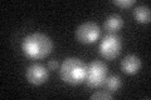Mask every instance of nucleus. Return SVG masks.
Returning a JSON list of instances; mask_svg holds the SVG:
<instances>
[{
  "mask_svg": "<svg viewBox=\"0 0 151 100\" xmlns=\"http://www.w3.org/2000/svg\"><path fill=\"white\" fill-rule=\"evenodd\" d=\"M22 49L30 58L43 59L53 50V41L43 33H32L23 39Z\"/></svg>",
  "mask_w": 151,
  "mask_h": 100,
  "instance_id": "1",
  "label": "nucleus"
},
{
  "mask_svg": "<svg viewBox=\"0 0 151 100\" xmlns=\"http://www.w3.org/2000/svg\"><path fill=\"white\" fill-rule=\"evenodd\" d=\"M87 65L78 58H67L60 65V78L70 85L81 84L86 79Z\"/></svg>",
  "mask_w": 151,
  "mask_h": 100,
  "instance_id": "2",
  "label": "nucleus"
},
{
  "mask_svg": "<svg viewBox=\"0 0 151 100\" xmlns=\"http://www.w3.org/2000/svg\"><path fill=\"white\" fill-rule=\"evenodd\" d=\"M108 69L105 63L100 60H93L87 65L86 70V84L89 88H101L107 78Z\"/></svg>",
  "mask_w": 151,
  "mask_h": 100,
  "instance_id": "3",
  "label": "nucleus"
},
{
  "mask_svg": "<svg viewBox=\"0 0 151 100\" xmlns=\"http://www.w3.org/2000/svg\"><path fill=\"white\" fill-rule=\"evenodd\" d=\"M122 49L121 38L117 34H108L100 43V53L106 59H115L119 56Z\"/></svg>",
  "mask_w": 151,
  "mask_h": 100,
  "instance_id": "4",
  "label": "nucleus"
},
{
  "mask_svg": "<svg viewBox=\"0 0 151 100\" xmlns=\"http://www.w3.org/2000/svg\"><path fill=\"white\" fill-rule=\"evenodd\" d=\"M100 26L93 21H86L81 24L76 30V38L82 44H92L100 38Z\"/></svg>",
  "mask_w": 151,
  "mask_h": 100,
  "instance_id": "5",
  "label": "nucleus"
},
{
  "mask_svg": "<svg viewBox=\"0 0 151 100\" xmlns=\"http://www.w3.org/2000/svg\"><path fill=\"white\" fill-rule=\"evenodd\" d=\"M49 73L42 64H32L27 69V79L33 85H40L48 80Z\"/></svg>",
  "mask_w": 151,
  "mask_h": 100,
  "instance_id": "6",
  "label": "nucleus"
},
{
  "mask_svg": "<svg viewBox=\"0 0 151 100\" xmlns=\"http://www.w3.org/2000/svg\"><path fill=\"white\" fill-rule=\"evenodd\" d=\"M121 69L127 74H136L141 69V60L137 55L129 54L121 61Z\"/></svg>",
  "mask_w": 151,
  "mask_h": 100,
  "instance_id": "7",
  "label": "nucleus"
},
{
  "mask_svg": "<svg viewBox=\"0 0 151 100\" xmlns=\"http://www.w3.org/2000/svg\"><path fill=\"white\" fill-rule=\"evenodd\" d=\"M105 29L110 33V34H115L116 31H119L122 26H124V20L120 15L117 14H112L105 20Z\"/></svg>",
  "mask_w": 151,
  "mask_h": 100,
  "instance_id": "8",
  "label": "nucleus"
},
{
  "mask_svg": "<svg viewBox=\"0 0 151 100\" xmlns=\"http://www.w3.org/2000/svg\"><path fill=\"white\" fill-rule=\"evenodd\" d=\"M134 16H135V19H136V20H137L139 23H142V24L150 23V19H151L150 8L146 6V5L136 6V8L134 9Z\"/></svg>",
  "mask_w": 151,
  "mask_h": 100,
  "instance_id": "9",
  "label": "nucleus"
},
{
  "mask_svg": "<svg viewBox=\"0 0 151 100\" xmlns=\"http://www.w3.org/2000/svg\"><path fill=\"white\" fill-rule=\"evenodd\" d=\"M121 85H122V82L120 77H117V75H110V77L106 78L105 83H103V88L110 93H116L121 88Z\"/></svg>",
  "mask_w": 151,
  "mask_h": 100,
  "instance_id": "10",
  "label": "nucleus"
},
{
  "mask_svg": "<svg viewBox=\"0 0 151 100\" xmlns=\"http://www.w3.org/2000/svg\"><path fill=\"white\" fill-rule=\"evenodd\" d=\"M112 93L107 91V90H98V91L93 93L91 95V99H112Z\"/></svg>",
  "mask_w": 151,
  "mask_h": 100,
  "instance_id": "11",
  "label": "nucleus"
},
{
  "mask_svg": "<svg viewBox=\"0 0 151 100\" xmlns=\"http://www.w3.org/2000/svg\"><path fill=\"white\" fill-rule=\"evenodd\" d=\"M113 4L121 8H130L131 5H134L135 1L134 0H113Z\"/></svg>",
  "mask_w": 151,
  "mask_h": 100,
  "instance_id": "12",
  "label": "nucleus"
},
{
  "mask_svg": "<svg viewBox=\"0 0 151 100\" xmlns=\"http://www.w3.org/2000/svg\"><path fill=\"white\" fill-rule=\"evenodd\" d=\"M48 68L50 70H55L58 68V63H57V60H49L48 61Z\"/></svg>",
  "mask_w": 151,
  "mask_h": 100,
  "instance_id": "13",
  "label": "nucleus"
}]
</instances>
